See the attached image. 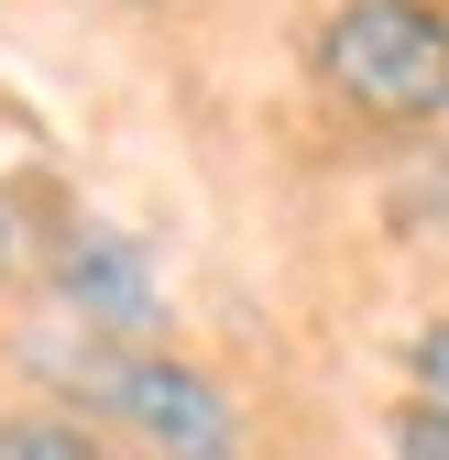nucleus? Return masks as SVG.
<instances>
[{
  "label": "nucleus",
  "instance_id": "obj_1",
  "mask_svg": "<svg viewBox=\"0 0 449 460\" xmlns=\"http://www.w3.org/2000/svg\"><path fill=\"white\" fill-rule=\"evenodd\" d=\"M318 77L362 121L427 132V121H449V12L438 0H351L318 33Z\"/></svg>",
  "mask_w": 449,
  "mask_h": 460
},
{
  "label": "nucleus",
  "instance_id": "obj_2",
  "mask_svg": "<svg viewBox=\"0 0 449 460\" xmlns=\"http://www.w3.org/2000/svg\"><path fill=\"white\" fill-rule=\"evenodd\" d=\"M99 394L121 406V428H143L164 460H231V438H242V417H231V394H219L198 362H110L99 373Z\"/></svg>",
  "mask_w": 449,
  "mask_h": 460
},
{
  "label": "nucleus",
  "instance_id": "obj_3",
  "mask_svg": "<svg viewBox=\"0 0 449 460\" xmlns=\"http://www.w3.org/2000/svg\"><path fill=\"white\" fill-rule=\"evenodd\" d=\"M66 296L99 329H154V263L132 242H110V230H88V242L66 252Z\"/></svg>",
  "mask_w": 449,
  "mask_h": 460
},
{
  "label": "nucleus",
  "instance_id": "obj_4",
  "mask_svg": "<svg viewBox=\"0 0 449 460\" xmlns=\"http://www.w3.org/2000/svg\"><path fill=\"white\" fill-rule=\"evenodd\" d=\"M0 460H110L77 417H22V428H0Z\"/></svg>",
  "mask_w": 449,
  "mask_h": 460
},
{
  "label": "nucleus",
  "instance_id": "obj_5",
  "mask_svg": "<svg viewBox=\"0 0 449 460\" xmlns=\"http://www.w3.org/2000/svg\"><path fill=\"white\" fill-rule=\"evenodd\" d=\"M406 384H417V406L449 417V318H427V329L406 340Z\"/></svg>",
  "mask_w": 449,
  "mask_h": 460
},
{
  "label": "nucleus",
  "instance_id": "obj_6",
  "mask_svg": "<svg viewBox=\"0 0 449 460\" xmlns=\"http://www.w3.org/2000/svg\"><path fill=\"white\" fill-rule=\"evenodd\" d=\"M395 460H449V417H438V406H417V394L395 406Z\"/></svg>",
  "mask_w": 449,
  "mask_h": 460
},
{
  "label": "nucleus",
  "instance_id": "obj_7",
  "mask_svg": "<svg viewBox=\"0 0 449 460\" xmlns=\"http://www.w3.org/2000/svg\"><path fill=\"white\" fill-rule=\"evenodd\" d=\"M406 230H427V242L449 252V154H438L427 176H417V198H406Z\"/></svg>",
  "mask_w": 449,
  "mask_h": 460
},
{
  "label": "nucleus",
  "instance_id": "obj_8",
  "mask_svg": "<svg viewBox=\"0 0 449 460\" xmlns=\"http://www.w3.org/2000/svg\"><path fill=\"white\" fill-rule=\"evenodd\" d=\"M0 274H12V219H0Z\"/></svg>",
  "mask_w": 449,
  "mask_h": 460
}]
</instances>
